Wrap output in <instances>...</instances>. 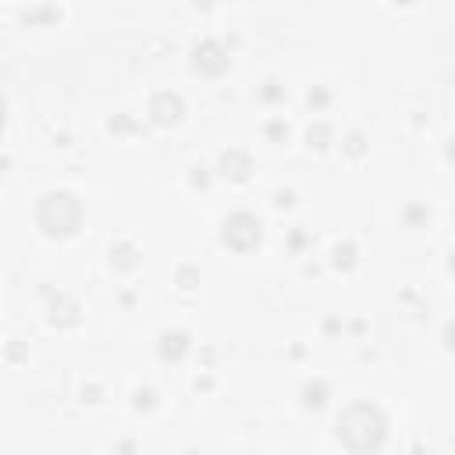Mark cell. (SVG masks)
<instances>
[{
	"mask_svg": "<svg viewBox=\"0 0 455 455\" xmlns=\"http://www.w3.org/2000/svg\"><path fill=\"white\" fill-rule=\"evenodd\" d=\"M338 441L352 451H366V448H381L384 444V416L377 405H352L342 420H338Z\"/></svg>",
	"mask_w": 455,
	"mask_h": 455,
	"instance_id": "1",
	"label": "cell"
},
{
	"mask_svg": "<svg viewBox=\"0 0 455 455\" xmlns=\"http://www.w3.org/2000/svg\"><path fill=\"white\" fill-rule=\"evenodd\" d=\"M224 68H228V58L220 54V47H217V43H203V47L196 50V72L217 75V72H224Z\"/></svg>",
	"mask_w": 455,
	"mask_h": 455,
	"instance_id": "3",
	"label": "cell"
},
{
	"mask_svg": "<svg viewBox=\"0 0 455 455\" xmlns=\"http://www.w3.org/2000/svg\"><path fill=\"white\" fill-rule=\"evenodd\" d=\"M224 243L232 246V250H239V253L253 250V246L260 243V220H257L253 213L228 217V220H224Z\"/></svg>",
	"mask_w": 455,
	"mask_h": 455,
	"instance_id": "2",
	"label": "cell"
},
{
	"mask_svg": "<svg viewBox=\"0 0 455 455\" xmlns=\"http://www.w3.org/2000/svg\"><path fill=\"white\" fill-rule=\"evenodd\" d=\"M160 342H164V345H160V356H164V359H181V352L189 349V338H185L181 331H174V335H164Z\"/></svg>",
	"mask_w": 455,
	"mask_h": 455,
	"instance_id": "4",
	"label": "cell"
}]
</instances>
